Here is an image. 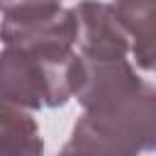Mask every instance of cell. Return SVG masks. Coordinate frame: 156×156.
<instances>
[{"label":"cell","instance_id":"cell-3","mask_svg":"<svg viewBox=\"0 0 156 156\" xmlns=\"http://www.w3.org/2000/svg\"><path fill=\"white\" fill-rule=\"evenodd\" d=\"M5 49L29 54H68L78 44V17L73 7L56 2H2Z\"/></svg>","mask_w":156,"mask_h":156},{"label":"cell","instance_id":"cell-7","mask_svg":"<svg viewBox=\"0 0 156 156\" xmlns=\"http://www.w3.org/2000/svg\"><path fill=\"white\" fill-rule=\"evenodd\" d=\"M0 141H2L0 156H41L44 154V141L34 117H29L24 110L7 102H2V112H0Z\"/></svg>","mask_w":156,"mask_h":156},{"label":"cell","instance_id":"cell-2","mask_svg":"<svg viewBox=\"0 0 156 156\" xmlns=\"http://www.w3.org/2000/svg\"><path fill=\"white\" fill-rule=\"evenodd\" d=\"M83 83V58L68 54H29L2 49L0 88L2 102L20 110L66 105Z\"/></svg>","mask_w":156,"mask_h":156},{"label":"cell","instance_id":"cell-1","mask_svg":"<svg viewBox=\"0 0 156 156\" xmlns=\"http://www.w3.org/2000/svg\"><path fill=\"white\" fill-rule=\"evenodd\" d=\"M76 98L85 112L124 132L141 151H156V85L141 80L129 61L90 63L83 58V83Z\"/></svg>","mask_w":156,"mask_h":156},{"label":"cell","instance_id":"cell-4","mask_svg":"<svg viewBox=\"0 0 156 156\" xmlns=\"http://www.w3.org/2000/svg\"><path fill=\"white\" fill-rule=\"evenodd\" d=\"M73 10L78 17V46L85 61H127V54H132V44L115 12V5L80 2Z\"/></svg>","mask_w":156,"mask_h":156},{"label":"cell","instance_id":"cell-6","mask_svg":"<svg viewBox=\"0 0 156 156\" xmlns=\"http://www.w3.org/2000/svg\"><path fill=\"white\" fill-rule=\"evenodd\" d=\"M115 12L127 29L136 66L156 71V2H115Z\"/></svg>","mask_w":156,"mask_h":156},{"label":"cell","instance_id":"cell-5","mask_svg":"<svg viewBox=\"0 0 156 156\" xmlns=\"http://www.w3.org/2000/svg\"><path fill=\"white\" fill-rule=\"evenodd\" d=\"M139 144L110 122L83 112L58 156H139Z\"/></svg>","mask_w":156,"mask_h":156}]
</instances>
